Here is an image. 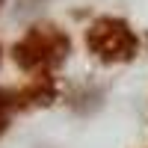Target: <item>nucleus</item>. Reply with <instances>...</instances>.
<instances>
[{
  "mask_svg": "<svg viewBox=\"0 0 148 148\" xmlns=\"http://www.w3.org/2000/svg\"><path fill=\"white\" fill-rule=\"evenodd\" d=\"M12 53H15L18 68L30 74H51L71 53V39L56 24H36L18 39Z\"/></svg>",
  "mask_w": 148,
  "mask_h": 148,
  "instance_id": "1",
  "label": "nucleus"
},
{
  "mask_svg": "<svg viewBox=\"0 0 148 148\" xmlns=\"http://www.w3.org/2000/svg\"><path fill=\"white\" fill-rule=\"evenodd\" d=\"M86 47H89L92 56H98L107 65L130 62L139 53V36L130 30L127 21L113 18V15H101L86 30Z\"/></svg>",
  "mask_w": 148,
  "mask_h": 148,
  "instance_id": "2",
  "label": "nucleus"
},
{
  "mask_svg": "<svg viewBox=\"0 0 148 148\" xmlns=\"http://www.w3.org/2000/svg\"><path fill=\"white\" fill-rule=\"evenodd\" d=\"M56 98V86L51 74H33L30 83L15 95V107L30 110V107H47Z\"/></svg>",
  "mask_w": 148,
  "mask_h": 148,
  "instance_id": "3",
  "label": "nucleus"
},
{
  "mask_svg": "<svg viewBox=\"0 0 148 148\" xmlns=\"http://www.w3.org/2000/svg\"><path fill=\"white\" fill-rule=\"evenodd\" d=\"M12 110H15V95L12 92H0V136H3L6 127H9Z\"/></svg>",
  "mask_w": 148,
  "mask_h": 148,
  "instance_id": "4",
  "label": "nucleus"
},
{
  "mask_svg": "<svg viewBox=\"0 0 148 148\" xmlns=\"http://www.w3.org/2000/svg\"><path fill=\"white\" fill-rule=\"evenodd\" d=\"M0 9H3V0H0Z\"/></svg>",
  "mask_w": 148,
  "mask_h": 148,
  "instance_id": "5",
  "label": "nucleus"
},
{
  "mask_svg": "<svg viewBox=\"0 0 148 148\" xmlns=\"http://www.w3.org/2000/svg\"><path fill=\"white\" fill-rule=\"evenodd\" d=\"M145 42H148V33H145Z\"/></svg>",
  "mask_w": 148,
  "mask_h": 148,
  "instance_id": "6",
  "label": "nucleus"
},
{
  "mask_svg": "<svg viewBox=\"0 0 148 148\" xmlns=\"http://www.w3.org/2000/svg\"><path fill=\"white\" fill-rule=\"evenodd\" d=\"M0 53H3V47H0Z\"/></svg>",
  "mask_w": 148,
  "mask_h": 148,
  "instance_id": "7",
  "label": "nucleus"
}]
</instances>
